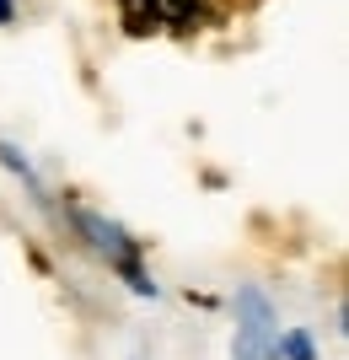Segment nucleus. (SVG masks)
Returning a JSON list of instances; mask_svg holds the SVG:
<instances>
[{"label":"nucleus","instance_id":"nucleus-1","mask_svg":"<svg viewBox=\"0 0 349 360\" xmlns=\"http://www.w3.org/2000/svg\"><path fill=\"white\" fill-rule=\"evenodd\" d=\"M119 11H124V27L135 32V38H145V32L162 27V22H156V6H151V0H119Z\"/></svg>","mask_w":349,"mask_h":360},{"label":"nucleus","instance_id":"nucleus-2","mask_svg":"<svg viewBox=\"0 0 349 360\" xmlns=\"http://www.w3.org/2000/svg\"><path fill=\"white\" fill-rule=\"evenodd\" d=\"M151 6H156V22H172V27L194 22V0H151Z\"/></svg>","mask_w":349,"mask_h":360},{"label":"nucleus","instance_id":"nucleus-3","mask_svg":"<svg viewBox=\"0 0 349 360\" xmlns=\"http://www.w3.org/2000/svg\"><path fill=\"white\" fill-rule=\"evenodd\" d=\"M0 22H11V0H0Z\"/></svg>","mask_w":349,"mask_h":360}]
</instances>
